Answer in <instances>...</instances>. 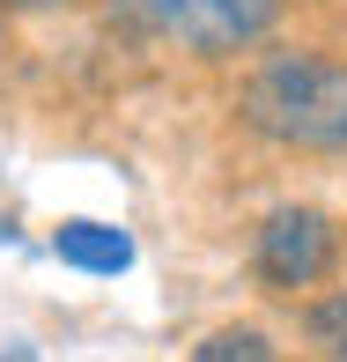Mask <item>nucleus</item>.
I'll use <instances>...</instances> for the list:
<instances>
[{
	"mask_svg": "<svg viewBox=\"0 0 347 362\" xmlns=\"http://www.w3.org/2000/svg\"><path fill=\"white\" fill-rule=\"evenodd\" d=\"M0 362H37V348H30V340H8V348H0Z\"/></svg>",
	"mask_w": 347,
	"mask_h": 362,
	"instance_id": "0eeeda50",
	"label": "nucleus"
},
{
	"mask_svg": "<svg viewBox=\"0 0 347 362\" xmlns=\"http://www.w3.org/2000/svg\"><path fill=\"white\" fill-rule=\"evenodd\" d=\"M237 119L288 156H347V59L340 52H259L237 81Z\"/></svg>",
	"mask_w": 347,
	"mask_h": 362,
	"instance_id": "f257e3e1",
	"label": "nucleus"
},
{
	"mask_svg": "<svg viewBox=\"0 0 347 362\" xmlns=\"http://www.w3.org/2000/svg\"><path fill=\"white\" fill-rule=\"evenodd\" d=\"M340 252H347V229L325 215V207H310V200H281L252 229V274L266 288H281V296H303V288L333 281Z\"/></svg>",
	"mask_w": 347,
	"mask_h": 362,
	"instance_id": "7ed1b4c3",
	"label": "nucleus"
},
{
	"mask_svg": "<svg viewBox=\"0 0 347 362\" xmlns=\"http://www.w3.org/2000/svg\"><path fill=\"white\" fill-rule=\"evenodd\" d=\"M288 0H111V23L192 59H237L281 30Z\"/></svg>",
	"mask_w": 347,
	"mask_h": 362,
	"instance_id": "f03ea898",
	"label": "nucleus"
},
{
	"mask_svg": "<svg viewBox=\"0 0 347 362\" xmlns=\"http://www.w3.org/2000/svg\"><path fill=\"white\" fill-rule=\"evenodd\" d=\"M52 252L67 259V267H81V274H126L134 267V237L111 229V222H59Z\"/></svg>",
	"mask_w": 347,
	"mask_h": 362,
	"instance_id": "20e7f679",
	"label": "nucleus"
},
{
	"mask_svg": "<svg viewBox=\"0 0 347 362\" xmlns=\"http://www.w3.org/2000/svg\"><path fill=\"white\" fill-rule=\"evenodd\" d=\"M192 362H281V355H274V340L259 325H214L200 348H192Z\"/></svg>",
	"mask_w": 347,
	"mask_h": 362,
	"instance_id": "423d86ee",
	"label": "nucleus"
},
{
	"mask_svg": "<svg viewBox=\"0 0 347 362\" xmlns=\"http://www.w3.org/2000/svg\"><path fill=\"white\" fill-rule=\"evenodd\" d=\"M303 340H310L318 362H347V288H325L303 310Z\"/></svg>",
	"mask_w": 347,
	"mask_h": 362,
	"instance_id": "39448f33",
	"label": "nucleus"
},
{
	"mask_svg": "<svg viewBox=\"0 0 347 362\" xmlns=\"http://www.w3.org/2000/svg\"><path fill=\"white\" fill-rule=\"evenodd\" d=\"M8 8H74V0H8Z\"/></svg>",
	"mask_w": 347,
	"mask_h": 362,
	"instance_id": "6e6552de",
	"label": "nucleus"
}]
</instances>
